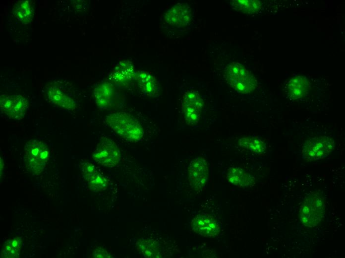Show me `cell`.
<instances>
[{"mask_svg": "<svg viewBox=\"0 0 345 258\" xmlns=\"http://www.w3.org/2000/svg\"><path fill=\"white\" fill-rule=\"evenodd\" d=\"M105 121L116 134L128 141H138L144 135V129L141 124L128 113H113L106 117Z\"/></svg>", "mask_w": 345, "mask_h": 258, "instance_id": "cell-1", "label": "cell"}, {"mask_svg": "<svg viewBox=\"0 0 345 258\" xmlns=\"http://www.w3.org/2000/svg\"><path fill=\"white\" fill-rule=\"evenodd\" d=\"M225 76L231 87L242 93H249L257 86L253 74L238 63H232L226 67Z\"/></svg>", "mask_w": 345, "mask_h": 258, "instance_id": "cell-2", "label": "cell"}, {"mask_svg": "<svg viewBox=\"0 0 345 258\" xmlns=\"http://www.w3.org/2000/svg\"><path fill=\"white\" fill-rule=\"evenodd\" d=\"M325 200L319 193H313L304 199L300 209V218L305 226L314 227L323 219Z\"/></svg>", "mask_w": 345, "mask_h": 258, "instance_id": "cell-3", "label": "cell"}, {"mask_svg": "<svg viewBox=\"0 0 345 258\" xmlns=\"http://www.w3.org/2000/svg\"><path fill=\"white\" fill-rule=\"evenodd\" d=\"M49 150L46 144L36 139H31L25 145L26 167L34 175L40 174L48 161Z\"/></svg>", "mask_w": 345, "mask_h": 258, "instance_id": "cell-4", "label": "cell"}, {"mask_svg": "<svg viewBox=\"0 0 345 258\" xmlns=\"http://www.w3.org/2000/svg\"><path fill=\"white\" fill-rule=\"evenodd\" d=\"M334 140L330 136L314 137L306 140L302 147V157L307 161H313L326 157L334 149Z\"/></svg>", "mask_w": 345, "mask_h": 258, "instance_id": "cell-5", "label": "cell"}, {"mask_svg": "<svg viewBox=\"0 0 345 258\" xmlns=\"http://www.w3.org/2000/svg\"><path fill=\"white\" fill-rule=\"evenodd\" d=\"M92 157L97 163L104 166L112 167L119 162L120 151L113 140L104 137L97 143Z\"/></svg>", "mask_w": 345, "mask_h": 258, "instance_id": "cell-6", "label": "cell"}, {"mask_svg": "<svg viewBox=\"0 0 345 258\" xmlns=\"http://www.w3.org/2000/svg\"><path fill=\"white\" fill-rule=\"evenodd\" d=\"M0 111L10 119H22L28 108L27 99L20 95L3 94L0 97Z\"/></svg>", "mask_w": 345, "mask_h": 258, "instance_id": "cell-7", "label": "cell"}, {"mask_svg": "<svg viewBox=\"0 0 345 258\" xmlns=\"http://www.w3.org/2000/svg\"><path fill=\"white\" fill-rule=\"evenodd\" d=\"M203 106V100L197 92L190 91L184 94L181 108L185 120L188 125H194L198 122Z\"/></svg>", "mask_w": 345, "mask_h": 258, "instance_id": "cell-8", "label": "cell"}, {"mask_svg": "<svg viewBox=\"0 0 345 258\" xmlns=\"http://www.w3.org/2000/svg\"><path fill=\"white\" fill-rule=\"evenodd\" d=\"M189 181L193 188L199 190L207 182L209 170L206 160L202 157L193 160L188 167Z\"/></svg>", "mask_w": 345, "mask_h": 258, "instance_id": "cell-9", "label": "cell"}, {"mask_svg": "<svg viewBox=\"0 0 345 258\" xmlns=\"http://www.w3.org/2000/svg\"><path fill=\"white\" fill-rule=\"evenodd\" d=\"M192 14L189 6L178 3L169 9L165 15L166 22L178 28L188 25L191 22Z\"/></svg>", "mask_w": 345, "mask_h": 258, "instance_id": "cell-10", "label": "cell"}, {"mask_svg": "<svg viewBox=\"0 0 345 258\" xmlns=\"http://www.w3.org/2000/svg\"><path fill=\"white\" fill-rule=\"evenodd\" d=\"M192 230L199 235L212 237L218 235L220 227L215 218L211 216L199 214L191 221Z\"/></svg>", "mask_w": 345, "mask_h": 258, "instance_id": "cell-11", "label": "cell"}, {"mask_svg": "<svg viewBox=\"0 0 345 258\" xmlns=\"http://www.w3.org/2000/svg\"><path fill=\"white\" fill-rule=\"evenodd\" d=\"M45 92L52 104L68 110H73L75 108V101L69 95V93L61 89L58 85H48Z\"/></svg>", "mask_w": 345, "mask_h": 258, "instance_id": "cell-12", "label": "cell"}, {"mask_svg": "<svg viewBox=\"0 0 345 258\" xmlns=\"http://www.w3.org/2000/svg\"><path fill=\"white\" fill-rule=\"evenodd\" d=\"M81 170L91 190L99 192L106 189L108 181L96 170L92 163L88 162L81 163Z\"/></svg>", "mask_w": 345, "mask_h": 258, "instance_id": "cell-13", "label": "cell"}, {"mask_svg": "<svg viewBox=\"0 0 345 258\" xmlns=\"http://www.w3.org/2000/svg\"><path fill=\"white\" fill-rule=\"evenodd\" d=\"M310 83L302 75L295 76L285 85L286 93L292 100L301 99L306 96L310 89Z\"/></svg>", "mask_w": 345, "mask_h": 258, "instance_id": "cell-14", "label": "cell"}, {"mask_svg": "<svg viewBox=\"0 0 345 258\" xmlns=\"http://www.w3.org/2000/svg\"><path fill=\"white\" fill-rule=\"evenodd\" d=\"M134 78L142 92L147 96L155 97L160 91V85L156 78L145 71L135 73Z\"/></svg>", "mask_w": 345, "mask_h": 258, "instance_id": "cell-15", "label": "cell"}, {"mask_svg": "<svg viewBox=\"0 0 345 258\" xmlns=\"http://www.w3.org/2000/svg\"><path fill=\"white\" fill-rule=\"evenodd\" d=\"M34 6L30 0H20L16 3L13 13L17 19L22 24H29L32 21L34 14Z\"/></svg>", "mask_w": 345, "mask_h": 258, "instance_id": "cell-16", "label": "cell"}, {"mask_svg": "<svg viewBox=\"0 0 345 258\" xmlns=\"http://www.w3.org/2000/svg\"><path fill=\"white\" fill-rule=\"evenodd\" d=\"M227 177L229 182L238 187H248L254 183V177L238 167H230Z\"/></svg>", "mask_w": 345, "mask_h": 258, "instance_id": "cell-17", "label": "cell"}, {"mask_svg": "<svg viewBox=\"0 0 345 258\" xmlns=\"http://www.w3.org/2000/svg\"><path fill=\"white\" fill-rule=\"evenodd\" d=\"M94 96L98 106L106 108L112 99L113 88L111 83L104 82L99 84L94 90Z\"/></svg>", "mask_w": 345, "mask_h": 258, "instance_id": "cell-18", "label": "cell"}, {"mask_svg": "<svg viewBox=\"0 0 345 258\" xmlns=\"http://www.w3.org/2000/svg\"><path fill=\"white\" fill-rule=\"evenodd\" d=\"M230 3L233 9L247 14L255 13L261 7L260 1L255 0H235Z\"/></svg>", "mask_w": 345, "mask_h": 258, "instance_id": "cell-19", "label": "cell"}, {"mask_svg": "<svg viewBox=\"0 0 345 258\" xmlns=\"http://www.w3.org/2000/svg\"><path fill=\"white\" fill-rule=\"evenodd\" d=\"M22 239L20 237H14L7 240L3 247L1 258H18Z\"/></svg>", "mask_w": 345, "mask_h": 258, "instance_id": "cell-20", "label": "cell"}, {"mask_svg": "<svg viewBox=\"0 0 345 258\" xmlns=\"http://www.w3.org/2000/svg\"><path fill=\"white\" fill-rule=\"evenodd\" d=\"M239 143L240 146L257 153H262L266 149L264 143L255 137H242L239 139Z\"/></svg>", "mask_w": 345, "mask_h": 258, "instance_id": "cell-21", "label": "cell"}, {"mask_svg": "<svg viewBox=\"0 0 345 258\" xmlns=\"http://www.w3.org/2000/svg\"><path fill=\"white\" fill-rule=\"evenodd\" d=\"M94 258H111L112 256L105 250L101 248H97L93 253Z\"/></svg>", "mask_w": 345, "mask_h": 258, "instance_id": "cell-22", "label": "cell"}]
</instances>
